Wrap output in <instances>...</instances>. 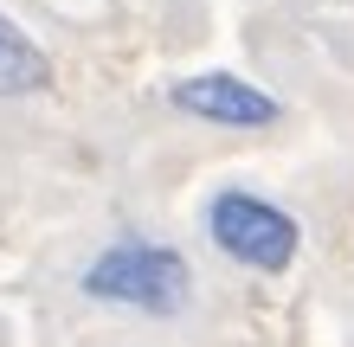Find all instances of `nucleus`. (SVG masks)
<instances>
[{"mask_svg":"<svg viewBox=\"0 0 354 347\" xmlns=\"http://www.w3.org/2000/svg\"><path fill=\"white\" fill-rule=\"evenodd\" d=\"M206 238L232 264L258 270V277H283L297 264V251H303L297 219L283 206H270V199H258V193H245V187H219L206 199Z\"/></svg>","mask_w":354,"mask_h":347,"instance_id":"2","label":"nucleus"},{"mask_svg":"<svg viewBox=\"0 0 354 347\" xmlns=\"http://www.w3.org/2000/svg\"><path fill=\"white\" fill-rule=\"evenodd\" d=\"M77 290L91 302H110V309H136V315H180L187 296H194V270L174 244H155V238H136L122 232L110 238L103 251L84 264Z\"/></svg>","mask_w":354,"mask_h":347,"instance_id":"1","label":"nucleus"},{"mask_svg":"<svg viewBox=\"0 0 354 347\" xmlns=\"http://www.w3.org/2000/svg\"><path fill=\"white\" fill-rule=\"evenodd\" d=\"M39 90H52V52L13 13H0V97H39Z\"/></svg>","mask_w":354,"mask_h":347,"instance_id":"4","label":"nucleus"},{"mask_svg":"<svg viewBox=\"0 0 354 347\" xmlns=\"http://www.w3.org/2000/svg\"><path fill=\"white\" fill-rule=\"evenodd\" d=\"M168 103L180 116H194V122H213V129H270V122H283V103L264 84L239 77V71L174 77V84H168Z\"/></svg>","mask_w":354,"mask_h":347,"instance_id":"3","label":"nucleus"}]
</instances>
